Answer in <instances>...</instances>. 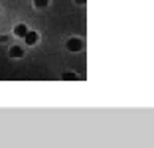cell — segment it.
I'll return each mask as SVG.
<instances>
[{"label": "cell", "mask_w": 154, "mask_h": 148, "mask_svg": "<svg viewBox=\"0 0 154 148\" xmlns=\"http://www.w3.org/2000/svg\"><path fill=\"white\" fill-rule=\"evenodd\" d=\"M81 48H83V42L79 40V38H71V40L67 42V49L69 51H79Z\"/></svg>", "instance_id": "6da1fadb"}, {"label": "cell", "mask_w": 154, "mask_h": 148, "mask_svg": "<svg viewBox=\"0 0 154 148\" xmlns=\"http://www.w3.org/2000/svg\"><path fill=\"white\" fill-rule=\"evenodd\" d=\"M24 40H26L28 45H36L38 40H40V34H38V32H30V30H28V34L24 36Z\"/></svg>", "instance_id": "7a4b0ae2"}, {"label": "cell", "mask_w": 154, "mask_h": 148, "mask_svg": "<svg viewBox=\"0 0 154 148\" xmlns=\"http://www.w3.org/2000/svg\"><path fill=\"white\" fill-rule=\"evenodd\" d=\"M14 34H16L18 38H24V36L28 34V26H24V24H18V26L14 28Z\"/></svg>", "instance_id": "3957f363"}, {"label": "cell", "mask_w": 154, "mask_h": 148, "mask_svg": "<svg viewBox=\"0 0 154 148\" xmlns=\"http://www.w3.org/2000/svg\"><path fill=\"white\" fill-rule=\"evenodd\" d=\"M10 55H12V57H22V55H24V51H22V48L14 45V48H10Z\"/></svg>", "instance_id": "277c9868"}, {"label": "cell", "mask_w": 154, "mask_h": 148, "mask_svg": "<svg viewBox=\"0 0 154 148\" xmlns=\"http://www.w3.org/2000/svg\"><path fill=\"white\" fill-rule=\"evenodd\" d=\"M48 4H50V0H34V6L36 8H45Z\"/></svg>", "instance_id": "5b68a950"}, {"label": "cell", "mask_w": 154, "mask_h": 148, "mask_svg": "<svg viewBox=\"0 0 154 148\" xmlns=\"http://www.w3.org/2000/svg\"><path fill=\"white\" fill-rule=\"evenodd\" d=\"M77 4H85V0H75Z\"/></svg>", "instance_id": "8992f818"}]
</instances>
